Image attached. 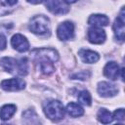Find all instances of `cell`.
Wrapping results in <instances>:
<instances>
[{
	"label": "cell",
	"mask_w": 125,
	"mask_h": 125,
	"mask_svg": "<svg viewBox=\"0 0 125 125\" xmlns=\"http://www.w3.org/2000/svg\"><path fill=\"white\" fill-rule=\"evenodd\" d=\"M28 72V61L26 58H22L18 61V74L26 75Z\"/></svg>",
	"instance_id": "ac0fdd59"
},
{
	"label": "cell",
	"mask_w": 125,
	"mask_h": 125,
	"mask_svg": "<svg viewBox=\"0 0 125 125\" xmlns=\"http://www.w3.org/2000/svg\"><path fill=\"white\" fill-rule=\"evenodd\" d=\"M35 62L38 65L39 70L45 74L50 75L54 72V62L59 60V54L56 50L50 49V48H44V49H37L32 52Z\"/></svg>",
	"instance_id": "6da1fadb"
},
{
	"label": "cell",
	"mask_w": 125,
	"mask_h": 125,
	"mask_svg": "<svg viewBox=\"0 0 125 125\" xmlns=\"http://www.w3.org/2000/svg\"><path fill=\"white\" fill-rule=\"evenodd\" d=\"M98 93L102 97L110 98V97H114L118 93V88L114 84L103 81L98 84Z\"/></svg>",
	"instance_id": "9c48e42d"
},
{
	"label": "cell",
	"mask_w": 125,
	"mask_h": 125,
	"mask_svg": "<svg viewBox=\"0 0 125 125\" xmlns=\"http://www.w3.org/2000/svg\"><path fill=\"white\" fill-rule=\"evenodd\" d=\"M6 44H7V41H6L5 36L0 34V51L4 50L6 48Z\"/></svg>",
	"instance_id": "7402d4cb"
},
{
	"label": "cell",
	"mask_w": 125,
	"mask_h": 125,
	"mask_svg": "<svg viewBox=\"0 0 125 125\" xmlns=\"http://www.w3.org/2000/svg\"><path fill=\"white\" fill-rule=\"evenodd\" d=\"M27 2H29V3H31V4H39V3H41L43 0H26Z\"/></svg>",
	"instance_id": "603a6c76"
},
{
	"label": "cell",
	"mask_w": 125,
	"mask_h": 125,
	"mask_svg": "<svg viewBox=\"0 0 125 125\" xmlns=\"http://www.w3.org/2000/svg\"><path fill=\"white\" fill-rule=\"evenodd\" d=\"M113 29L115 36L118 40L123 41L124 40V33H125V13H124V8L121 9L119 15L117 16L114 24H113Z\"/></svg>",
	"instance_id": "8992f818"
},
{
	"label": "cell",
	"mask_w": 125,
	"mask_h": 125,
	"mask_svg": "<svg viewBox=\"0 0 125 125\" xmlns=\"http://www.w3.org/2000/svg\"><path fill=\"white\" fill-rule=\"evenodd\" d=\"M65 4H73V3H75L76 1H78V0H62Z\"/></svg>",
	"instance_id": "cb8c5ba5"
},
{
	"label": "cell",
	"mask_w": 125,
	"mask_h": 125,
	"mask_svg": "<svg viewBox=\"0 0 125 125\" xmlns=\"http://www.w3.org/2000/svg\"><path fill=\"white\" fill-rule=\"evenodd\" d=\"M120 70L121 69H119V66L115 62H109L105 64V66L104 68V74L107 78H109L111 80H115L119 76Z\"/></svg>",
	"instance_id": "8fae6325"
},
{
	"label": "cell",
	"mask_w": 125,
	"mask_h": 125,
	"mask_svg": "<svg viewBox=\"0 0 125 125\" xmlns=\"http://www.w3.org/2000/svg\"><path fill=\"white\" fill-rule=\"evenodd\" d=\"M78 102L84 105H90L91 102H92V97H91L90 93L86 90L81 91L78 94Z\"/></svg>",
	"instance_id": "d6986e66"
},
{
	"label": "cell",
	"mask_w": 125,
	"mask_h": 125,
	"mask_svg": "<svg viewBox=\"0 0 125 125\" xmlns=\"http://www.w3.org/2000/svg\"><path fill=\"white\" fill-rule=\"evenodd\" d=\"M105 32L98 26H92L88 30V39L93 44H102L105 40Z\"/></svg>",
	"instance_id": "ba28073f"
},
{
	"label": "cell",
	"mask_w": 125,
	"mask_h": 125,
	"mask_svg": "<svg viewBox=\"0 0 125 125\" xmlns=\"http://www.w3.org/2000/svg\"><path fill=\"white\" fill-rule=\"evenodd\" d=\"M90 76V72L89 71H80L78 73H75L72 75V78L73 79H87L88 77Z\"/></svg>",
	"instance_id": "44dd1931"
},
{
	"label": "cell",
	"mask_w": 125,
	"mask_h": 125,
	"mask_svg": "<svg viewBox=\"0 0 125 125\" xmlns=\"http://www.w3.org/2000/svg\"><path fill=\"white\" fill-rule=\"evenodd\" d=\"M65 110L72 117H78V116H81L84 113V109L82 108V106L80 104H76V103H69L66 105Z\"/></svg>",
	"instance_id": "2e32d148"
},
{
	"label": "cell",
	"mask_w": 125,
	"mask_h": 125,
	"mask_svg": "<svg viewBox=\"0 0 125 125\" xmlns=\"http://www.w3.org/2000/svg\"><path fill=\"white\" fill-rule=\"evenodd\" d=\"M6 2L9 4V5H14L18 2V0H6Z\"/></svg>",
	"instance_id": "d4e9b609"
},
{
	"label": "cell",
	"mask_w": 125,
	"mask_h": 125,
	"mask_svg": "<svg viewBox=\"0 0 125 125\" xmlns=\"http://www.w3.org/2000/svg\"><path fill=\"white\" fill-rule=\"evenodd\" d=\"M124 108H118L117 110H115L112 114L113 119L117 120V121H123L124 120Z\"/></svg>",
	"instance_id": "ffe728a7"
},
{
	"label": "cell",
	"mask_w": 125,
	"mask_h": 125,
	"mask_svg": "<svg viewBox=\"0 0 125 125\" xmlns=\"http://www.w3.org/2000/svg\"><path fill=\"white\" fill-rule=\"evenodd\" d=\"M109 22V19L105 15H101V14H95L91 15L88 19V23L92 26H106Z\"/></svg>",
	"instance_id": "4fadbf2b"
},
{
	"label": "cell",
	"mask_w": 125,
	"mask_h": 125,
	"mask_svg": "<svg viewBox=\"0 0 125 125\" xmlns=\"http://www.w3.org/2000/svg\"><path fill=\"white\" fill-rule=\"evenodd\" d=\"M98 119L100 122L104 123V124H108L110 122H112L113 117L110 111H108L105 108H101L98 111Z\"/></svg>",
	"instance_id": "e0dca14e"
},
{
	"label": "cell",
	"mask_w": 125,
	"mask_h": 125,
	"mask_svg": "<svg viewBox=\"0 0 125 125\" xmlns=\"http://www.w3.org/2000/svg\"><path fill=\"white\" fill-rule=\"evenodd\" d=\"M29 29L31 30V32L38 35L46 34L50 30V21L43 15L35 16L30 21Z\"/></svg>",
	"instance_id": "3957f363"
},
{
	"label": "cell",
	"mask_w": 125,
	"mask_h": 125,
	"mask_svg": "<svg viewBox=\"0 0 125 125\" xmlns=\"http://www.w3.org/2000/svg\"><path fill=\"white\" fill-rule=\"evenodd\" d=\"M79 56L80 58L82 59V61L84 62H87V63H94V62H97L100 59V56L97 52H94L92 50H85V49H82L79 51Z\"/></svg>",
	"instance_id": "5bb4252c"
},
{
	"label": "cell",
	"mask_w": 125,
	"mask_h": 125,
	"mask_svg": "<svg viewBox=\"0 0 125 125\" xmlns=\"http://www.w3.org/2000/svg\"><path fill=\"white\" fill-rule=\"evenodd\" d=\"M11 44L15 50L23 53L29 49V43L27 39L21 34H15L11 39Z\"/></svg>",
	"instance_id": "30bf717a"
},
{
	"label": "cell",
	"mask_w": 125,
	"mask_h": 125,
	"mask_svg": "<svg viewBox=\"0 0 125 125\" xmlns=\"http://www.w3.org/2000/svg\"><path fill=\"white\" fill-rule=\"evenodd\" d=\"M46 8L54 15H63L69 11L67 4L62 0H44Z\"/></svg>",
	"instance_id": "277c9868"
},
{
	"label": "cell",
	"mask_w": 125,
	"mask_h": 125,
	"mask_svg": "<svg viewBox=\"0 0 125 125\" xmlns=\"http://www.w3.org/2000/svg\"><path fill=\"white\" fill-rule=\"evenodd\" d=\"M44 112L48 118L54 121L61 120L64 116L63 105L60 101H57V100L48 102L44 106Z\"/></svg>",
	"instance_id": "7a4b0ae2"
},
{
	"label": "cell",
	"mask_w": 125,
	"mask_h": 125,
	"mask_svg": "<svg viewBox=\"0 0 125 125\" xmlns=\"http://www.w3.org/2000/svg\"><path fill=\"white\" fill-rule=\"evenodd\" d=\"M57 35H58L59 39L62 40V41L71 39L74 35V25H73V23L70 22V21L62 22L59 25L58 29H57Z\"/></svg>",
	"instance_id": "5b68a950"
},
{
	"label": "cell",
	"mask_w": 125,
	"mask_h": 125,
	"mask_svg": "<svg viewBox=\"0 0 125 125\" xmlns=\"http://www.w3.org/2000/svg\"><path fill=\"white\" fill-rule=\"evenodd\" d=\"M0 65L10 73H18V61L10 57L0 59Z\"/></svg>",
	"instance_id": "7c38bea8"
},
{
	"label": "cell",
	"mask_w": 125,
	"mask_h": 125,
	"mask_svg": "<svg viewBox=\"0 0 125 125\" xmlns=\"http://www.w3.org/2000/svg\"><path fill=\"white\" fill-rule=\"evenodd\" d=\"M1 87L5 91H19L22 90L25 87V82L19 77L11 78V79H6L1 82Z\"/></svg>",
	"instance_id": "52a82bcc"
},
{
	"label": "cell",
	"mask_w": 125,
	"mask_h": 125,
	"mask_svg": "<svg viewBox=\"0 0 125 125\" xmlns=\"http://www.w3.org/2000/svg\"><path fill=\"white\" fill-rule=\"evenodd\" d=\"M16 105L15 104H5L0 109V118L2 120L10 119L16 112Z\"/></svg>",
	"instance_id": "9a60e30c"
}]
</instances>
